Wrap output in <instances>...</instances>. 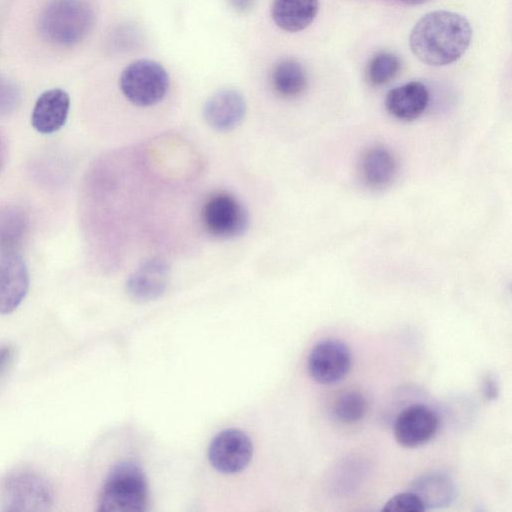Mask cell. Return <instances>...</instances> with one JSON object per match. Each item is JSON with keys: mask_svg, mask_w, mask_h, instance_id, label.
<instances>
[{"mask_svg": "<svg viewBox=\"0 0 512 512\" xmlns=\"http://www.w3.org/2000/svg\"><path fill=\"white\" fill-rule=\"evenodd\" d=\"M270 84L279 97L293 99L305 91L308 84L307 72L295 59H280L270 71Z\"/></svg>", "mask_w": 512, "mask_h": 512, "instance_id": "cell-18", "label": "cell"}, {"mask_svg": "<svg viewBox=\"0 0 512 512\" xmlns=\"http://www.w3.org/2000/svg\"><path fill=\"white\" fill-rule=\"evenodd\" d=\"M170 85L166 69L158 62L148 59L130 63L121 73L119 87L125 98L139 107H148L160 102Z\"/></svg>", "mask_w": 512, "mask_h": 512, "instance_id": "cell-4", "label": "cell"}, {"mask_svg": "<svg viewBox=\"0 0 512 512\" xmlns=\"http://www.w3.org/2000/svg\"><path fill=\"white\" fill-rule=\"evenodd\" d=\"M148 487L142 469L122 462L109 472L98 500L102 512H140L146 509Z\"/></svg>", "mask_w": 512, "mask_h": 512, "instance_id": "cell-3", "label": "cell"}, {"mask_svg": "<svg viewBox=\"0 0 512 512\" xmlns=\"http://www.w3.org/2000/svg\"><path fill=\"white\" fill-rule=\"evenodd\" d=\"M70 109V97L66 91L53 88L44 91L36 100L31 123L36 131L51 134L62 128Z\"/></svg>", "mask_w": 512, "mask_h": 512, "instance_id": "cell-13", "label": "cell"}, {"mask_svg": "<svg viewBox=\"0 0 512 512\" xmlns=\"http://www.w3.org/2000/svg\"><path fill=\"white\" fill-rule=\"evenodd\" d=\"M368 410L365 395L359 390L348 389L339 393L333 401L331 412L335 420L353 424L364 418Z\"/></svg>", "mask_w": 512, "mask_h": 512, "instance_id": "cell-20", "label": "cell"}, {"mask_svg": "<svg viewBox=\"0 0 512 512\" xmlns=\"http://www.w3.org/2000/svg\"><path fill=\"white\" fill-rule=\"evenodd\" d=\"M351 362L350 350L345 343L336 339H325L311 349L307 358V370L317 383L330 385L346 377Z\"/></svg>", "mask_w": 512, "mask_h": 512, "instance_id": "cell-7", "label": "cell"}, {"mask_svg": "<svg viewBox=\"0 0 512 512\" xmlns=\"http://www.w3.org/2000/svg\"><path fill=\"white\" fill-rule=\"evenodd\" d=\"M201 220L210 236L222 240L241 236L249 226L246 208L227 192H217L206 199L201 210Z\"/></svg>", "mask_w": 512, "mask_h": 512, "instance_id": "cell-6", "label": "cell"}, {"mask_svg": "<svg viewBox=\"0 0 512 512\" xmlns=\"http://www.w3.org/2000/svg\"><path fill=\"white\" fill-rule=\"evenodd\" d=\"M318 10V0H273L271 17L280 29L294 33L307 28Z\"/></svg>", "mask_w": 512, "mask_h": 512, "instance_id": "cell-17", "label": "cell"}, {"mask_svg": "<svg viewBox=\"0 0 512 512\" xmlns=\"http://www.w3.org/2000/svg\"><path fill=\"white\" fill-rule=\"evenodd\" d=\"M386 512H422L425 508L421 500L410 490L392 496L382 507Z\"/></svg>", "mask_w": 512, "mask_h": 512, "instance_id": "cell-22", "label": "cell"}, {"mask_svg": "<svg viewBox=\"0 0 512 512\" xmlns=\"http://www.w3.org/2000/svg\"><path fill=\"white\" fill-rule=\"evenodd\" d=\"M438 415L424 404H412L404 408L395 418L393 432L395 440L405 448L420 447L437 433Z\"/></svg>", "mask_w": 512, "mask_h": 512, "instance_id": "cell-9", "label": "cell"}, {"mask_svg": "<svg viewBox=\"0 0 512 512\" xmlns=\"http://www.w3.org/2000/svg\"><path fill=\"white\" fill-rule=\"evenodd\" d=\"M253 444L249 436L239 429H225L210 442L208 458L219 472L233 474L243 470L250 462Z\"/></svg>", "mask_w": 512, "mask_h": 512, "instance_id": "cell-8", "label": "cell"}, {"mask_svg": "<svg viewBox=\"0 0 512 512\" xmlns=\"http://www.w3.org/2000/svg\"><path fill=\"white\" fill-rule=\"evenodd\" d=\"M28 289L29 273L19 250L0 249V314L17 309Z\"/></svg>", "mask_w": 512, "mask_h": 512, "instance_id": "cell-10", "label": "cell"}, {"mask_svg": "<svg viewBox=\"0 0 512 512\" xmlns=\"http://www.w3.org/2000/svg\"><path fill=\"white\" fill-rule=\"evenodd\" d=\"M472 39L469 21L461 14L438 10L425 14L411 30L415 57L429 66L449 65L466 52Z\"/></svg>", "mask_w": 512, "mask_h": 512, "instance_id": "cell-1", "label": "cell"}, {"mask_svg": "<svg viewBox=\"0 0 512 512\" xmlns=\"http://www.w3.org/2000/svg\"><path fill=\"white\" fill-rule=\"evenodd\" d=\"M483 395L486 399L492 400L497 397L498 388L495 380L492 377H486L483 380Z\"/></svg>", "mask_w": 512, "mask_h": 512, "instance_id": "cell-24", "label": "cell"}, {"mask_svg": "<svg viewBox=\"0 0 512 512\" xmlns=\"http://www.w3.org/2000/svg\"><path fill=\"white\" fill-rule=\"evenodd\" d=\"M170 268L161 258H152L144 262L128 278L126 291L137 302H148L160 297L169 282Z\"/></svg>", "mask_w": 512, "mask_h": 512, "instance_id": "cell-12", "label": "cell"}, {"mask_svg": "<svg viewBox=\"0 0 512 512\" xmlns=\"http://www.w3.org/2000/svg\"><path fill=\"white\" fill-rule=\"evenodd\" d=\"M400 69L397 55L382 51L374 55L366 67V79L373 86H381L396 77Z\"/></svg>", "mask_w": 512, "mask_h": 512, "instance_id": "cell-21", "label": "cell"}, {"mask_svg": "<svg viewBox=\"0 0 512 512\" xmlns=\"http://www.w3.org/2000/svg\"><path fill=\"white\" fill-rule=\"evenodd\" d=\"M95 11L88 0H52L39 17V31L49 43L71 47L91 32L95 24Z\"/></svg>", "mask_w": 512, "mask_h": 512, "instance_id": "cell-2", "label": "cell"}, {"mask_svg": "<svg viewBox=\"0 0 512 512\" xmlns=\"http://www.w3.org/2000/svg\"><path fill=\"white\" fill-rule=\"evenodd\" d=\"M228 5L237 13L243 14L251 10L255 0H226Z\"/></svg>", "mask_w": 512, "mask_h": 512, "instance_id": "cell-25", "label": "cell"}, {"mask_svg": "<svg viewBox=\"0 0 512 512\" xmlns=\"http://www.w3.org/2000/svg\"><path fill=\"white\" fill-rule=\"evenodd\" d=\"M20 102V92L10 80L0 77V115H6L15 110Z\"/></svg>", "mask_w": 512, "mask_h": 512, "instance_id": "cell-23", "label": "cell"}, {"mask_svg": "<svg viewBox=\"0 0 512 512\" xmlns=\"http://www.w3.org/2000/svg\"><path fill=\"white\" fill-rule=\"evenodd\" d=\"M13 352L12 347L9 345L0 347V374L11 361Z\"/></svg>", "mask_w": 512, "mask_h": 512, "instance_id": "cell-26", "label": "cell"}, {"mask_svg": "<svg viewBox=\"0 0 512 512\" xmlns=\"http://www.w3.org/2000/svg\"><path fill=\"white\" fill-rule=\"evenodd\" d=\"M53 499L51 484L35 471L16 470L3 482L2 503L5 511H46Z\"/></svg>", "mask_w": 512, "mask_h": 512, "instance_id": "cell-5", "label": "cell"}, {"mask_svg": "<svg viewBox=\"0 0 512 512\" xmlns=\"http://www.w3.org/2000/svg\"><path fill=\"white\" fill-rule=\"evenodd\" d=\"M410 491L422 502L425 510L449 506L456 498V485L443 472H430L416 478Z\"/></svg>", "mask_w": 512, "mask_h": 512, "instance_id": "cell-15", "label": "cell"}, {"mask_svg": "<svg viewBox=\"0 0 512 512\" xmlns=\"http://www.w3.org/2000/svg\"><path fill=\"white\" fill-rule=\"evenodd\" d=\"M400 2L407 4V5H420L423 3H426L430 0H399Z\"/></svg>", "mask_w": 512, "mask_h": 512, "instance_id": "cell-27", "label": "cell"}, {"mask_svg": "<svg viewBox=\"0 0 512 512\" xmlns=\"http://www.w3.org/2000/svg\"><path fill=\"white\" fill-rule=\"evenodd\" d=\"M429 91L419 81H410L391 89L385 98L387 111L402 121L418 118L427 108Z\"/></svg>", "mask_w": 512, "mask_h": 512, "instance_id": "cell-14", "label": "cell"}, {"mask_svg": "<svg viewBox=\"0 0 512 512\" xmlns=\"http://www.w3.org/2000/svg\"><path fill=\"white\" fill-rule=\"evenodd\" d=\"M360 172L366 185L373 189L389 186L397 174V161L386 147L376 145L368 148L360 161Z\"/></svg>", "mask_w": 512, "mask_h": 512, "instance_id": "cell-16", "label": "cell"}, {"mask_svg": "<svg viewBox=\"0 0 512 512\" xmlns=\"http://www.w3.org/2000/svg\"><path fill=\"white\" fill-rule=\"evenodd\" d=\"M246 102L236 89L223 88L213 93L205 102L203 116L207 124L217 131L237 127L245 117Z\"/></svg>", "mask_w": 512, "mask_h": 512, "instance_id": "cell-11", "label": "cell"}, {"mask_svg": "<svg viewBox=\"0 0 512 512\" xmlns=\"http://www.w3.org/2000/svg\"><path fill=\"white\" fill-rule=\"evenodd\" d=\"M28 220L17 207L0 210V249L19 250L26 234Z\"/></svg>", "mask_w": 512, "mask_h": 512, "instance_id": "cell-19", "label": "cell"}]
</instances>
